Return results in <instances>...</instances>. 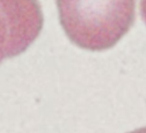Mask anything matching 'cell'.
I'll return each instance as SVG.
<instances>
[{"label": "cell", "mask_w": 146, "mask_h": 133, "mask_svg": "<svg viewBox=\"0 0 146 133\" xmlns=\"http://www.w3.org/2000/svg\"><path fill=\"white\" fill-rule=\"evenodd\" d=\"M57 5L70 40L92 52L115 46L135 20L136 0H57Z\"/></svg>", "instance_id": "6da1fadb"}, {"label": "cell", "mask_w": 146, "mask_h": 133, "mask_svg": "<svg viewBox=\"0 0 146 133\" xmlns=\"http://www.w3.org/2000/svg\"><path fill=\"white\" fill-rule=\"evenodd\" d=\"M140 11L142 18L146 23V0H140Z\"/></svg>", "instance_id": "7a4b0ae2"}, {"label": "cell", "mask_w": 146, "mask_h": 133, "mask_svg": "<svg viewBox=\"0 0 146 133\" xmlns=\"http://www.w3.org/2000/svg\"><path fill=\"white\" fill-rule=\"evenodd\" d=\"M128 133H146V126L139 128V129H136V130H134L132 131H130Z\"/></svg>", "instance_id": "3957f363"}]
</instances>
